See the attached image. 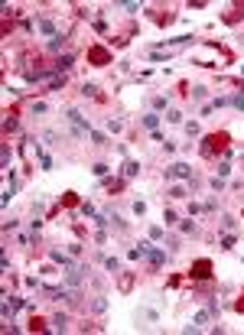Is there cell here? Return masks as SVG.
Here are the masks:
<instances>
[{
	"label": "cell",
	"mask_w": 244,
	"mask_h": 335,
	"mask_svg": "<svg viewBox=\"0 0 244 335\" xmlns=\"http://www.w3.org/2000/svg\"><path fill=\"white\" fill-rule=\"evenodd\" d=\"M231 150V134L228 130H212V134H205L199 143V156L202 160H215V156H228Z\"/></svg>",
	"instance_id": "6da1fadb"
},
{
	"label": "cell",
	"mask_w": 244,
	"mask_h": 335,
	"mask_svg": "<svg viewBox=\"0 0 244 335\" xmlns=\"http://www.w3.org/2000/svg\"><path fill=\"white\" fill-rule=\"evenodd\" d=\"M85 59H88V65H95V68H107V65H114V52H111L105 43H91L85 49Z\"/></svg>",
	"instance_id": "7a4b0ae2"
},
{
	"label": "cell",
	"mask_w": 244,
	"mask_h": 335,
	"mask_svg": "<svg viewBox=\"0 0 244 335\" xmlns=\"http://www.w3.org/2000/svg\"><path fill=\"white\" fill-rule=\"evenodd\" d=\"M212 273H215V264H212L209 257L192 260V267H189V277H192V283H195V280H212Z\"/></svg>",
	"instance_id": "3957f363"
},
{
	"label": "cell",
	"mask_w": 244,
	"mask_h": 335,
	"mask_svg": "<svg viewBox=\"0 0 244 335\" xmlns=\"http://www.w3.org/2000/svg\"><path fill=\"white\" fill-rule=\"evenodd\" d=\"M147 13L157 26H173V23H176V10H173V7H150Z\"/></svg>",
	"instance_id": "277c9868"
},
{
	"label": "cell",
	"mask_w": 244,
	"mask_h": 335,
	"mask_svg": "<svg viewBox=\"0 0 244 335\" xmlns=\"http://www.w3.org/2000/svg\"><path fill=\"white\" fill-rule=\"evenodd\" d=\"M241 20H244V0L231 3V7H228V13H222V23H228V26H238Z\"/></svg>",
	"instance_id": "5b68a950"
},
{
	"label": "cell",
	"mask_w": 244,
	"mask_h": 335,
	"mask_svg": "<svg viewBox=\"0 0 244 335\" xmlns=\"http://www.w3.org/2000/svg\"><path fill=\"white\" fill-rule=\"evenodd\" d=\"M134 280H137V273L124 270L121 277H117V290H121V293H130V290H134Z\"/></svg>",
	"instance_id": "8992f818"
},
{
	"label": "cell",
	"mask_w": 244,
	"mask_h": 335,
	"mask_svg": "<svg viewBox=\"0 0 244 335\" xmlns=\"http://www.w3.org/2000/svg\"><path fill=\"white\" fill-rule=\"evenodd\" d=\"M26 329H30V332H49L52 325L46 322V316H36V313H33V316H30V325H26Z\"/></svg>",
	"instance_id": "52a82bcc"
},
{
	"label": "cell",
	"mask_w": 244,
	"mask_h": 335,
	"mask_svg": "<svg viewBox=\"0 0 244 335\" xmlns=\"http://www.w3.org/2000/svg\"><path fill=\"white\" fill-rule=\"evenodd\" d=\"M75 205H82V199H78V192H62V199H59V208H75Z\"/></svg>",
	"instance_id": "ba28073f"
},
{
	"label": "cell",
	"mask_w": 244,
	"mask_h": 335,
	"mask_svg": "<svg viewBox=\"0 0 244 335\" xmlns=\"http://www.w3.org/2000/svg\"><path fill=\"white\" fill-rule=\"evenodd\" d=\"M72 62H75V55L69 52V55H59L52 62V72H65V68H72Z\"/></svg>",
	"instance_id": "9c48e42d"
},
{
	"label": "cell",
	"mask_w": 244,
	"mask_h": 335,
	"mask_svg": "<svg viewBox=\"0 0 244 335\" xmlns=\"http://www.w3.org/2000/svg\"><path fill=\"white\" fill-rule=\"evenodd\" d=\"M105 189H107V195H117V192L127 189V183L124 179H105Z\"/></svg>",
	"instance_id": "30bf717a"
},
{
	"label": "cell",
	"mask_w": 244,
	"mask_h": 335,
	"mask_svg": "<svg viewBox=\"0 0 244 335\" xmlns=\"http://www.w3.org/2000/svg\"><path fill=\"white\" fill-rule=\"evenodd\" d=\"M179 176H189V166H186V163H176V166L166 169V179H179Z\"/></svg>",
	"instance_id": "8fae6325"
},
{
	"label": "cell",
	"mask_w": 244,
	"mask_h": 335,
	"mask_svg": "<svg viewBox=\"0 0 244 335\" xmlns=\"http://www.w3.org/2000/svg\"><path fill=\"white\" fill-rule=\"evenodd\" d=\"M69 322H72V319H69L65 313H55V316H52V329H55V332H65V329H69Z\"/></svg>",
	"instance_id": "7c38bea8"
},
{
	"label": "cell",
	"mask_w": 244,
	"mask_h": 335,
	"mask_svg": "<svg viewBox=\"0 0 244 335\" xmlns=\"http://www.w3.org/2000/svg\"><path fill=\"white\" fill-rule=\"evenodd\" d=\"M78 332H101V322H95V319H82V322H78Z\"/></svg>",
	"instance_id": "4fadbf2b"
},
{
	"label": "cell",
	"mask_w": 244,
	"mask_h": 335,
	"mask_svg": "<svg viewBox=\"0 0 244 335\" xmlns=\"http://www.w3.org/2000/svg\"><path fill=\"white\" fill-rule=\"evenodd\" d=\"M62 46H69V36H65V33H59V36H52V43H49V52H59Z\"/></svg>",
	"instance_id": "5bb4252c"
},
{
	"label": "cell",
	"mask_w": 244,
	"mask_h": 335,
	"mask_svg": "<svg viewBox=\"0 0 244 335\" xmlns=\"http://www.w3.org/2000/svg\"><path fill=\"white\" fill-rule=\"evenodd\" d=\"M137 173H140V163H134V160L124 163V176H137Z\"/></svg>",
	"instance_id": "9a60e30c"
},
{
	"label": "cell",
	"mask_w": 244,
	"mask_h": 335,
	"mask_svg": "<svg viewBox=\"0 0 244 335\" xmlns=\"http://www.w3.org/2000/svg\"><path fill=\"white\" fill-rule=\"evenodd\" d=\"M17 127H20V124H17V117H3V134H13Z\"/></svg>",
	"instance_id": "2e32d148"
},
{
	"label": "cell",
	"mask_w": 244,
	"mask_h": 335,
	"mask_svg": "<svg viewBox=\"0 0 244 335\" xmlns=\"http://www.w3.org/2000/svg\"><path fill=\"white\" fill-rule=\"evenodd\" d=\"M62 88H65V75H59V78L49 82V91H62Z\"/></svg>",
	"instance_id": "e0dca14e"
},
{
	"label": "cell",
	"mask_w": 244,
	"mask_h": 335,
	"mask_svg": "<svg viewBox=\"0 0 244 335\" xmlns=\"http://www.w3.org/2000/svg\"><path fill=\"white\" fill-rule=\"evenodd\" d=\"M157 120H159V114H143V127H157Z\"/></svg>",
	"instance_id": "ac0fdd59"
},
{
	"label": "cell",
	"mask_w": 244,
	"mask_h": 335,
	"mask_svg": "<svg viewBox=\"0 0 244 335\" xmlns=\"http://www.w3.org/2000/svg\"><path fill=\"white\" fill-rule=\"evenodd\" d=\"M0 30H3V39L13 33V20H10V17H3V26H0Z\"/></svg>",
	"instance_id": "d6986e66"
},
{
	"label": "cell",
	"mask_w": 244,
	"mask_h": 335,
	"mask_svg": "<svg viewBox=\"0 0 244 335\" xmlns=\"http://www.w3.org/2000/svg\"><path fill=\"white\" fill-rule=\"evenodd\" d=\"M163 221H166V225H176V212L166 208V212H163Z\"/></svg>",
	"instance_id": "ffe728a7"
},
{
	"label": "cell",
	"mask_w": 244,
	"mask_h": 335,
	"mask_svg": "<svg viewBox=\"0 0 244 335\" xmlns=\"http://www.w3.org/2000/svg\"><path fill=\"white\" fill-rule=\"evenodd\" d=\"M91 173H95V176H107V166H105V163H95V166H91Z\"/></svg>",
	"instance_id": "44dd1931"
},
{
	"label": "cell",
	"mask_w": 244,
	"mask_h": 335,
	"mask_svg": "<svg viewBox=\"0 0 244 335\" xmlns=\"http://www.w3.org/2000/svg\"><path fill=\"white\" fill-rule=\"evenodd\" d=\"M234 225H238V221H234V218H231V215H225V218H222V228H225V231H231V228H234Z\"/></svg>",
	"instance_id": "7402d4cb"
},
{
	"label": "cell",
	"mask_w": 244,
	"mask_h": 335,
	"mask_svg": "<svg viewBox=\"0 0 244 335\" xmlns=\"http://www.w3.org/2000/svg\"><path fill=\"white\" fill-rule=\"evenodd\" d=\"M105 309H107V303H105V296H98V300H95V313H105Z\"/></svg>",
	"instance_id": "603a6c76"
},
{
	"label": "cell",
	"mask_w": 244,
	"mask_h": 335,
	"mask_svg": "<svg viewBox=\"0 0 244 335\" xmlns=\"http://www.w3.org/2000/svg\"><path fill=\"white\" fill-rule=\"evenodd\" d=\"M166 120H170V124H179L182 114H179V111H170V114H166Z\"/></svg>",
	"instance_id": "cb8c5ba5"
},
{
	"label": "cell",
	"mask_w": 244,
	"mask_h": 335,
	"mask_svg": "<svg viewBox=\"0 0 244 335\" xmlns=\"http://www.w3.org/2000/svg\"><path fill=\"white\" fill-rule=\"evenodd\" d=\"M105 267H107L111 273H117V260H114V257H105Z\"/></svg>",
	"instance_id": "d4e9b609"
},
{
	"label": "cell",
	"mask_w": 244,
	"mask_h": 335,
	"mask_svg": "<svg viewBox=\"0 0 244 335\" xmlns=\"http://www.w3.org/2000/svg\"><path fill=\"white\" fill-rule=\"evenodd\" d=\"M231 104H234L238 111H244V95H234V98H231Z\"/></svg>",
	"instance_id": "484cf974"
},
{
	"label": "cell",
	"mask_w": 244,
	"mask_h": 335,
	"mask_svg": "<svg viewBox=\"0 0 244 335\" xmlns=\"http://www.w3.org/2000/svg\"><path fill=\"white\" fill-rule=\"evenodd\" d=\"M170 195H173V199H182V195H186V189H179V185H173V189H170Z\"/></svg>",
	"instance_id": "4316f807"
},
{
	"label": "cell",
	"mask_w": 244,
	"mask_h": 335,
	"mask_svg": "<svg viewBox=\"0 0 244 335\" xmlns=\"http://www.w3.org/2000/svg\"><path fill=\"white\" fill-rule=\"evenodd\" d=\"M179 283H182V277H179V273H173L170 280H166V286H179Z\"/></svg>",
	"instance_id": "83f0119b"
},
{
	"label": "cell",
	"mask_w": 244,
	"mask_h": 335,
	"mask_svg": "<svg viewBox=\"0 0 244 335\" xmlns=\"http://www.w3.org/2000/svg\"><path fill=\"white\" fill-rule=\"evenodd\" d=\"M234 313H244V293L238 296V303H234Z\"/></svg>",
	"instance_id": "f1b7e54d"
}]
</instances>
